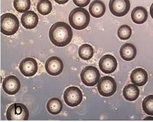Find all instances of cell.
<instances>
[{
  "label": "cell",
  "instance_id": "cell-22",
  "mask_svg": "<svg viewBox=\"0 0 153 122\" xmlns=\"http://www.w3.org/2000/svg\"><path fill=\"white\" fill-rule=\"evenodd\" d=\"M13 6L16 10L19 13H25L29 10L31 7L30 0H14Z\"/></svg>",
  "mask_w": 153,
  "mask_h": 122
},
{
  "label": "cell",
  "instance_id": "cell-26",
  "mask_svg": "<svg viewBox=\"0 0 153 122\" xmlns=\"http://www.w3.org/2000/svg\"><path fill=\"white\" fill-rule=\"evenodd\" d=\"M55 1L59 4H64L68 2V0H55Z\"/></svg>",
  "mask_w": 153,
  "mask_h": 122
},
{
  "label": "cell",
  "instance_id": "cell-11",
  "mask_svg": "<svg viewBox=\"0 0 153 122\" xmlns=\"http://www.w3.org/2000/svg\"><path fill=\"white\" fill-rule=\"evenodd\" d=\"M21 86L20 81L14 75H9L6 77L2 83V87L4 92L10 95L17 94L21 89Z\"/></svg>",
  "mask_w": 153,
  "mask_h": 122
},
{
  "label": "cell",
  "instance_id": "cell-5",
  "mask_svg": "<svg viewBox=\"0 0 153 122\" xmlns=\"http://www.w3.org/2000/svg\"><path fill=\"white\" fill-rule=\"evenodd\" d=\"M117 89V82L112 77H103L98 82L97 90L102 96L107 97L112 96L116 92Z\"/></svg>",
  "mask_w": 153,
  "mask_h": 122
},
{
  "label": "cell",
  "instance_id": "cell-1",
  "mask_svg": "<svg viewBox=\"0 0 153 122\" xmlns=\"http://www.w3.org/2000/svg\"><path fill=\"white\" fill-rule=\"evenodd\" d=\"M73 33L69 24L59 21L55 23L49 31V38L54 45L64 47L70 43L73 38Z\"/></svg>",
  "mask_w": 153,
  "mask_h": 122
},
{
  "label": "cell",
  "instance_id": "cell-4",
  "mask_svg": "<svg viewBox=\"0 0 153 122\" xmlns=\"http://www.w3.org/2000/svg\"><path fill=\"white\" fill-rule=\"evenodd\" d=\"M6 118L8 121H28L29 112L23 103H13L7 109Z\"/></svg>",
  "mask_w": 153,
  "mask_h": 122
},
{
  "label": "cell",
  "instance_id": "cell-3",
  "mask_svg": "<svg viewBox=\"0 0 153 122\" xmlns=\"http://www.w3.org/2000/svg\"><path fill=\"white\" fill-rule=\"evenodd\" d=\"M19 26V21L14 14L7 13L1 16V32L4 35H14L18 32Z\"/></svg>",
  "mask_w": 153,
  "mask_h": 122
},
{
  "label": "cell",
  "instance_id": "cell-24",
  "mask_svg": "<svg viewBox=\"0 0 153 122\" xmlns=\"http://www.w3.org/2000/svg\"><path fill=\"white\" fill-rule=\"evenodd\" d=\"M143 108L147 115H153V95H151L144 98L143 102Z\"/></svg>",
  "mask_w": 153,
  "mask_h": 122
},
{
  "label": "cell",
  "instance_id": "cell-14",
  "mask_svg": "<svg viewBox=\"0 0 153 122\" xmlns=\"http://www.w3.org/2000/svg\"><path fill=\"white\" fill-rule=\"evenodd\" d=\"M130 79L131 82L134 85L141 87L145 85L148 82V73L143 68H137L132 72Z\"/></svg>",
  "mask_w": 153,
  "mask_h": 122
},
{
  "label": "cell",
  "instance_id": "cell-6",
  "mask_svg": "<svg viewBox=\"0 0 153 122\" xmlns=\"http://www.w3.org/2000/svg\"><path fill=\"white\" fill-rule=\"evenodd\" d=\"M80 76L82 82L85 85L93 87L99 82L100 74L96 67L89 66L82 70Z\"/></svg>",
  "mask_w": 153,
  "mask_h": 122
},
{
  "label": "cell",
  "instance_id": "cell-28",
  "mask_svg": "<svg viewBox=\"0 0 153 122\" xmlns=\"http://www.w3.org/2000/svg\"><path fill=\"white\" fill-rule=\"evenodd\" d=\"M153 5H152L151 7V9H150V13L151 14L152 17L153 18Z\"/></svg>",
  "mask_w": 153,
  "mask_h": 122
},
{
  "label": "cell",
  "instance_id": "cell-23",
  "mask_svg": "<svg viewBox=\"0 0 153 122\" xmlns=\"http://www.w3.org/2000/svg\"><path fill=\"white\" fill-rule=\"evenodd\" d=\"M117 35L120 39L126 40L129 39L132 35V29L127 24L122 25L118 29Z\"/></svg>",
  "mask_w": 153,
  "mask_h": 122
},
{
  "label": "cell",
  "instance_id": "cell-7",
  "mask_svg": "<svg viewBox=\"0 0 153 122\" xmlns=\"http://www.w3.org/2000/svg\"><path fill=\"white\" fill-rule=\"evenodd\" d=\"M63 97L66 104L71 107H76L81 103L83 94L78 87H71L65 91Z\"/></svg>",
  "mask_w": 153,
  "mask_h": 122
},
{
  "label": "cell",
  "instance_id": "cell-21",
  "mask_svg": "<svg viewBox=\"0 0 153 122\" xmlns=\"http://www.w3.org/2000/svg\"><path fill=\"white\" fill-rule=\"evenodd\" d=\"M37 9L40 14L47 15L52 10V5L48 0H41L37 3Z\"/></svg>",
  "mask_w": 153,
  "mask_h": 122
},
{
  "label": "cell",
  "instance_id": "cell-20",
  "mask_svg": "<svg viewBox=\"0 0 153 122\" xmlns=\"http://www.w3.org/2000/svg\"><path fill=\"white\" fill-rule=\"evenodd\" d=\"M94 54L93 47L88 44H84L79 49V55L82 59L87 61L92 58Z\"/></svg>",
  "mask_w": 153,
  "mask_h": 122
},
{
  "label": "cell",
  "instance_id": "cell-19",
  "mask_svg": "<svg viewBox=\"0 0 153 122\" xmlns=\"http://www.w3.org/2000/svg\"><path fill=\"white\" fill-rule=\"evenodd\" d=\"M62 102L58 98H52L48 102L47 109L52 115H58L62 112Z\"/></svg>",
  "mask_w": 153,
  "mask_h": 122
},
{
  "label": "cell",
  "instance_id": "cell-8",
  "mask_svg": "<svg viewBox=\"0 0 153 122\" xmlns=\"http://www.w3.org/2000/svg\"><path fill=\"white\" fill-rule=\"evenodd\" d=\"M130 2L129 0L110 1V10L115 16L122 17L125 15L130 10Z\"/></svg>",
  "mask_w": 153,
  "mask_h": 122
},
{
  "label": "cell",
  "instance_id": "cell-17",
  "mask_svg": "<svg viewBox=\"0 0 153 122\" xmlns=\"http://www.w3.org/2000/svg\"><path fill=\"white\" fill-rule=\"evenodd\" d=\"M89 10L90 13L93 17L101 18L105 13L106 6L102 1L95 0L91 3L89 7Z\"/></svg>",
  "mask_w": 153,
  "mask_h": 122
},
{
  "label": "cell",
  "instance_id": "cell-9",
  "mask_svg": "<svg viewBox=\"0 0 153 122\" xmlns=\"http://www.w3.org/2000/svg\"><path fill=\"white\" fill-rule=\"evenodd\" d=\"M19 69L21 73L25 76H33L38 71V64L33 58H25L21 61Z\"/></svg>",
  "mask_w": 153,
  "mask_h": 122
},
{
  "label": "cell",
  "instance_id": "cell-18",
  "mask_svg": "<svg viewBox=\"0 0 153 122\" xmlns=\"http://www.w3.org/2000/svg\"><path fill=\"white\" fill-rule=\"evenodd\" d=\"M140 94V90L137 86L134 84H129L125 87L123 90V96L126 99L129 101H134L137 99Z\"/></svg>",
  "mask_w": 153,
  "mask_h": 122
},
{
  "label": "cell",
  "instance_id": "cell-13",
  "mask_svg": "<svg viewBox=\"0 0 153 122\" xmlns=\"http://www.w3.org/2000/svg\"><path fill=\"white\" fill-rule=\"evenodd\" d=\"M38 16L33 11H28L24 13L21 17V23L27 29H33L38 24Z\"/></svg>",
  "mask_w": 153,
  "mask_h": 122
},
{
  "label": "cell",
  "instance_id": "cell-2",
  "mask_svg": "<svg viewBox=\"0 0 153 122\" xmlns=\"http://www.w3.org/2000/svg\"><path fill=\"white\" fill-rule=\"evenodd\" d=\"M70 24L77 30H84L90 23V14L87 10L82 8H76L71 11L69 15Z\"/></svg>",
  "mask_w": 153,
  "mask_h": 122
},
{
  "label": "cell",
  "instance_id": "cell-27",
  "mask_svg": "<svg viewBox=\"0 0 153 122\" xmlns=\"http://www.w3.org/2000/svg\"><path fill=\"white\" fill-rule=\"evenodd\" d=\"M153 117H146V119H144V121H148V120H150V121H153Z\"/></svg>",
  "mask_w": 153,
  "mask_h": 122
},
{
  "label": "cell",
  "instance_id": "cell-16",
  "mask_svg": "<svg viewBox=\"0 0 153 122\" xmlns=\"http://www.w3.org/2000/svg\"><path fill=\"white\" fill-rule=\"evenodd\" d=\"M120 55L123 59L126 61H131L134 59L137 54L135 46L132 44H124L120 49Z\"/></svg>",
  "mask_w": 153,
  "mask_h": 122
},
{
  "label": "cell",
  "instance_id": "cell-25",
  "mask_svg": "<svg viewBox=\"0 0 153 122\" xmlns=\"http://www.w3.org/2000/svg\"><path fill=\"white\" fill-rule=\"evenodd\" d=\"M91 2V0H73L75 5L82 8L88 5Z\"/></svg>",
  "mask_w": 153,
  "mask_h": 122
},
{
  "label": "cell",
  "instance_id": "cell-10",
  "mask_svg": "<svg viewBox=\"0 0 153 122\" xmlns=\"http://www.w3.org/2000/svg\"><path fill=\"white\" fill-rule=\"evenodd\" d=\"M45 69L50 75L57 76L60 74L63 70L62 61L57 57H50L45 62Z\"/></svg>",
  "mask_w": 153,
  "mask_h": 122
},
{
  "label": "cell",
  "instance_id": "cell-15",
  "mask_svg": "<svg viewBox=\"0 0 153 122\" xmlns=\"http://www.w3.org/2000/svg\"><path fill=\"white\" fill-rule=\"evenodd\" d=\"M148 13L146 8L141 6L136 7L131 13L133 21L136 24H143L148 19Z\"/></svg>",
  "mask_w": 153,
  "mask_h": 122
},
{
  "label": "cell",
  "instance_id": "cell-12",
  "mask_svg": "<svg viewBox=\"0 0 153 122\" xmlns=\"http://www.w3.org/2000/svg\"><path fill=\"white\" fill-rule=\"evenodd\" d=\"M117 67V62L114 57L111 54L103 56L99 61V67L105 74H111L115 71Z\"/></svg>",
  "mask_w": 153,
  "mask_h": 122
}]
</instances>
